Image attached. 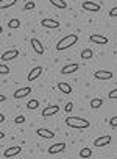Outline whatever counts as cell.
Segmentation results:
<instances>
[{"label":"cell","mask_w":117,"mask_h":159,"mask_svg":"<svg viewBox=\"0 0 117 159\" xmlns=\"http://www.w3.org/2000/svg\"><path fill=\"white\" fill-rule=\"evenodd\" d=\"M78 42V36L75 34V33H70V34H67V36H64L58 44H56V50H59V52H63V50H67L69 47H72V45H75Z\"/></svg>","instance_id":"1"},{"label":"cell","mask_w":117,"mask_h":159,"mask_svg":"<svg viewBox=\"0 0 117 159\" xmlns=\"http://www.w3.org/2000/svg\"><path fill=\"white\" fill-rule=\"evenodd\" d=\"M66 123H67V126H70V128H78V129H86V128H89V120L81 119V117H67V119H66Z\"/></svg>","instance_id":"2"},{"label":"cell","mask_w":117,"mask_h":159,"mask_svg":"<svg viewBox=\"0 0 117 159\" xmlns=\"http://www.w3.org/2000/svg\"><path fill=\"white\" fill-rule=\"evenodd\" d=\"M111 136L109 134H106V136H100V137H97L95 140H94V145L95 147H98V148H101V147H106V145H109L111 143Z\"/></svg>","instance_id":"3"},{"label":"cell","mask_w":117,"mask_h":159,"mask_svg":"<svg viewBox=\"0 0 117 159\" xmlns=\"http://www.w3.org/2000/svg\"><path fill=\"white\" fill-rule=\"evenodd\" d=\"M89 41L92 44H97V45H106L108 44V38L106 36H101V34H91L89 36Z\"/></svg>","instance_id":"4"},{"label":"cell","mask_w":117,"mask_h":159,"mask_svg":"<svg viewBox=\"0 0 117 159\" xmlns=\"http://www.w3.org/2000/svg\"><path fill=\"white\" fill-rule=\"evenodd\" d=\"M30 44H31V47H33V50L38 53V55H44V52H45V48H44V45H42V42L39 41V39H36V38H33L31 41H30Z\"/></svg>","instance_id":"5"},{"label":"cell","mask_w":117,"mask_h":159,"mask_svg":"<svg viewBox=\"0 0 117 159\" xmlns=\"http://www.w3.org/2000/svg\"><path fill=\"white\" fill-rule=\"evenodd\" d=\"M94 78L95 80H111L112 78V72L111 70H95L94 72Z\"/></svg>","instance_id":"6"},{"label":"cell","mask_w":117,"mask_h":159,"mask_svg":"<svg viewBox=\"0 0 117 159\" xmlns=\"http://www.w3.org/2000/svg\"><path fill=\"white\" fill-rule=\"evenodd\" d=\"M21 151H22V147H19V145L10 147V148H7V150L3 151V157H14V156H17Z\"/></svg>","instance_id":"7"},{"label":"cell","mask_w":117,"mask_h":159,"mask_svg":"<svg viewBox=\"0 0 117 159\" xmlns=\"http://www.w3.org/2000/svg\"><path fill=\"white\" fill-rule=\"evenodd\" d=\"M42 67L41 66H36V67H33L31 70H30V73H28V81H35V80H38L39 76H41V73H42Z\"/></svg>","instance_id":"8"},{"label":"cell","mask_w":117,"mask_h":159,"mask_svg":"<svg viewBox=\"0 0 117 159\" xmlns=\"http://www.w3.org/2000/svg\"><path fill=\"white\" fill-rule=\"evenodd\" d=\"M17 56H19V50H8V52L2 53L0 59L5 62V61H11V59H14V58H17Z\"/></svg>","instance_id":"9"},{"label":"cell","mask_w":117,"mask_h":159,"mask_svg":"<svg viewBox=\"0 0 117 159\" xmlns=\"http://www.w3.org/2000/svg\"><path fill=\"white\" fill-rule=\"evenodd\" d=\"M66 150V143L64 142H59V143H55L52 147H49V153L50 154H58V153H63Z\"/></svg>","instance_id":"10"},{"label":"cell","mask_w":117,"mask_h":159,"mask_svg":"<svg viewBox=\"0 0 117 159\" xmlns=\"http://www.w3.org/2000/svg\"><path fill=\"white\" fill-rule=\"evenodd\" d=\"M31 94V88H21V89H17L16 92H14V98L16 100H19V98H24V97H27V95H30Z\"/></svg>","instance_id":"11"},{"label":"cell","mask_w":117,"mask_h":159,"mask_svg":"<svg viewBox=\"0 0 117 159\" xmlns=\"http://www.w3.org/2000/svg\"><path fill=\"white\" fill-rule=\"evenodd\" d=\"M100 5L98 3H94V2H83V10H86V11H92V13H97V11H100Z\"/></svg>","instance_id":"12"},{"label":"cell","mask_w":117,"mask_h":159,"mask_svg":"<svg viewBox=\"0 0 117 159\" xmlns=\"http://www.w3.org/2000/svg\"><path fill=\"white\" fill-rule=\"evenodd\" d=\"M58 111H59V108H58L56 105H50V106L44 108V111H42V117H50V116H55Z\"/></svg>","instance_id":"13"},{"label":"cell","mask_w":117,"mask_h":159,"mask_svg":"<svg viewBox=\"0 0 117 159\" xmlns=\"http://www.w3.org/2000/svg\"><path fill=\"white\" fill-rule=\"evenodd\" d=\"M41 25L45 27V28H58L59 27V22L55 20V19H42L41 20Z\"/></svg>","instance_id":"14"},{"label":"cell","mask_w":117,"mask_h":159,"mask_svg":"<svg viewBox=\"0 0 117 159\" xmlns=\"http://www.w3.org/2000/svg\"><path fill=\"white\" fill-rule=\"evenodd\" d=\"M36 133H38V136H41L44 139H53L55 137V133L50 131V129H47V128H38Z\"/></svg>","instance_id":"15"},{"label":"cell","mask_w":117,"mask_h":159,"mask_svg":"<svg viewBox=\"0 0 117 159\" xmlns=\"http://www.w3.org/2000/svg\"><path fill=\"white\" fill-rule=\"evenodd\" d=\"M78 69H80V66H78V64H67V66H64V67L61 69V73H63V75H69V73L77 72Z\"/></svg>","instance_id":"16"},{"label":"cell","mask_w":117,"mask_h":159,"mask_svg":"<svg viewBox=\"0 0 117 159\" xmlns=\"http://www.w3.org/2000/svg\"><path fill=\"white\" fill-rule=\"evenodd\" d=\"M58 89H59L63 94H66V95L72 94V86H70L69 83H58Z\"/></svg>","instance_id":"17"},{"label":"cell","mask_w":117,"mask_h":159,"mask_svg":"<svg viewBox=\"0 0 117 159\" xmlns=\"http://www.w3.org/2000/svg\"><path fill=\"white\" fill-rule=\"evenodd\" d=\"M17 3V0H0V8L2 10H7V8H11Z\"/></svg>","instance_id":"18"},{"label":"cell","mask_w":117,"mask_h":159,"mask_svg":"<svg viewBox=\"0 0 117 159\" xmlns=\"http://www.w3.org/2000/svg\"><path fill=\"white\" fill-rule=\"evenodd\" d=\"M50 3L58 10H66L67 8V3L64 2V0H50Z\"/></svg>","instance_id":"19"},{"label":"cell","mask_w":117,"mask_h":159,"mask_svg":"<svg viewBox=\"0 0 117 159\" xmlns=\"http://www.w3.org/2000/svg\"><path fill=\"white\" fill-rule=\"evenodd\" d=\"M101 105H103L101 98H92L91 100V108L92 109H98V108H101Z\"/></svg>","instance_id":"20"},{"label":"cell","mask_w":117,"mask_h":159,"mask_svg":"<svg viewBox=\"0 0 117 159\" xmlns=\"http://www.w3.org/2000/svg\"><path fill=\"white\" fill-rule=\"evenodd\" d=\"M92 55H94V53H92L91 48H84V50L81 52V56H80V58H81V59H91Z\"/></svg>","instance_id":"21"},{"label":"cell","mask_w":117,"mask_h":159,"mask_svg":"<svg viewBox=\"0 0 117 159\" xmlns=\"http://www.w3.org/2000/svg\"><path fill=\"white\" fill-rule=\"evenodd\" d=\"M91 156H92V150H91V148H87V147L81 148V151H80V157H91Z\"/></svg>","instance_id":"22"},{"label":"cell","mask_w":117,"mask_h":159,"mask_svg":"<svg viewBox=\"0 0 117 159\" xmlns=\"http://www.w3.org/2000/svg\"><path fill=\"white\" fill-rule=\"evenodd\" d=\"M8 27H10V28H19V27H21V20H19V19H11V20L8 22Z\"/></svg>","instance_id":"23"},{"label":"cell","mask_w":117,"mask_h":159,"mask_svg":"<svg viewBox=\"0 0 117 159\" xmlns=\"http://www.w3.org/2000/svg\"><path fill=\"white\" fill-rule=\"evenodd\" d=\"M27 108H28V109H38V108H39V102H38V100H30V102L27 103Z\"/></svg>","instance_id":"24"},{"label":"cell","mask_w":117,"mask_h":159,"mask_svg":"<svg viewBox=\"0 0 117 159\" xmlns=\"http://www.w3.org/2000/svg\"><path fill=\"white\" fill-rule=\"evenodd\" d=\"M10 73V69L5 66V64H2V66H0V75H2V76H5V75H8Z\"/></svg>","instance_id":"25"},{"label":"cell","mask_w":117,"mask_h":159,"mask_svg":"<svg viewBox=\"0 0 117 159\" xmlns=\"http://www.w3.org/2000/svg\"><path fill=\"white\" fill-rule=\"evenodd\" d=\"M33 8H35V2H33V0H30V2L25 3V10H27V11H30V10H33Z\"/></svg>","instance_id":"26"},{"label":"cell","mask_w":117,"mask_h":159,"mask_svg":"<svg viewBox=\"0 0 117 159\" xmlns=\"http://www.w3.org/2000/svg\"><path fill=\"white\" fill-rule=\"evenodd\" d=\"M72 109H73V103H72V102L66 103V106H64V111H66V112H70Z\"/></svg>","instance_id":"27"},{"label":"cell","mask_w":117,"mask_h":159,"mask_svg":"<svg viewBox=\"0 0 117 159\" xmlns=\"http://www.w3.org/2000/svg\"><path fill=\"white\" fill-rule=\"evenodd\" d=\"M109 125H111L112 128H117V116H115V117H111V119H109Z\"/></svg>","instance_id":"28"},{"label":"cell","mask_w":117,"mask_h":159,"mask_svg":"<svg viewBox=\"0 0 117 159\" xmlns=\"http://www.w3.org/2000/svg\"><path fill=\"white\" fill-rule=\"evenodd\" d=\"M14 122L21 125V123H24V122H25V117H24V116H17V117L14 119Z\"/></svg>","instance_id":"29"},{"label":"cell","mask_w":117,"mask_h":159,"mask_svg":"<svg viewBox=\"0 0 117 159\" xmlns=\"http://www.w3.org/2000/svg\"><path fill=\"white\" fill-rule=\"evenodd\" d=\"M108 97H109V98H112V100H115V98H117V89L111 91V92L108 94Z\"/></svg>","instance_id":"30"},{"label":"cell","mask_w":117,"mask_h":159,"mask_svg":"<svg viewBox=\"0 0 117 159\" xmlns=\"http://www.w3.org/2000/svg\"><path fill=\"white\" fill-rule=\"evenodd\" d=\"M109 16H111V17H117V7L112 8V10L109 11Z\"/></svg>","instance_id":"31"},{"label":"cell","mask_w":117,"mask_h":159,"mask_svg":"<svg viewBox=\"0 0 117 159\" xmlns=\"http://www.w3.org/2000/svg\"><path fill=\"white\" fill-rule=\"evenodd\" d=\"M0 122H2V123L5 122V116H3V114H0Z\"/></svg>","instance_id":"32"}]
</instances>
